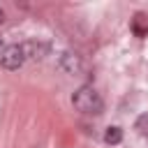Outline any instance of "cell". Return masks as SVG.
Segmentation results:
<instances>
[{
    "label": "cell",
    "mask_w": 148,
    "mask_h": 148,
    "mask_svg": "<svg viewBox=\"0 0 148 148\" xmlns=\"http://www.w3.org/2000/svg\"><path fill=\"white\" fill-rule=\"evenodd\" d=\"M72 104L79 113L83 116H99L104 111V99L102 95L92 88V86H79L74 92H72Z\"/></svg>",
    "instance_id": "1"
},
{
    "label": "cell",
    "mask_w": 148,
    "mask_h": 148,
    "mask_svg": "<svg viewBox=\"0 0 148 148\" xmlns=\"http://www.w3.org/2000/svg\"><path fill=\"white\" fill-rule=\"evenodd\" d=\"M56 67L62 74H67V76H83V74H88L86 60L76 51H69V49H65V51H60L56 56Z\"/></svg>",
    "instance_id": "2"
},
{
    "label": "cell",
    "mask_w": 148,
    "mask_h": 148,
    "mask_svg": "<svg viewBox=\"0 0 148 148\" xmlns=\"http://www.w3.org/2000/svg\"><path fill=\"white\" fill-rule=\"evenodd\" d=\"M25 60H28V58H25L23 44H9V46H5V49L0 51V67H5V69H9V72L23 67Z\"/></svg>",
    "instance_id": "3"
},
{
    "label": "cell",
    "mask_w": 148,
    "mask_h": 148,
    "mask_svg": "<svg viewBox=\"0 0 148 148\" xmlns=\"http://www.w3.org/2000/svg\"><path fill=\"white\" fill-rule=\"evenodd\" d=\"M23 44V51H25V58L28 60H44L49 53H51V44L44 42V39H28V42H21Z\"/></svg>",
    "instance_id": "4"
},
{
    "label": "cell",
    "mask_w": 148,
    "mask_h": 148,
    "mask_svg": "<svg viewBox=\"0 0 148 148\" xmlns=\"http://www.w3.org/2000/svg\"><path fill=\"white\" fill-rule=\"evenodd\" d=\"M104 141H106V143H111V146L120 143V141H123V130H120L118 125L106 127V132H104Z\"/></svg>",
    "instance_id": "5"
},
{
    "label": "cell",
    "mask_w": 148,
    "mask_h": 148,
    "mask_svg": "<svg viewBox=\"0 0 148 148\" xmlns=\"http://www.w3.org/2000/svg\"><path fill=\"white\" fill-rule=\"evenodd\" d=\"M134 130H136V134L148 136V113H141V116L134 120Z\"/></svg>",
    "instance_id": "6"
},
{
    "label": "cell",
    "mask_w": 148,
    "mask_h": 148,
    "mask_svg": "<svg viewBox=\"0 0 148 148\" xmlns=\"http://www.w3.org/2000/svg\"><path fill=\"white\" fill-rule=\"evenodd\" d=\"M2 49H5V39L0 37V51H2Z\"/></svg>",
    "instance_id": "7"
},
{
    "label": "cell",
    "mask_w": 148,
    "mask_h": 148,
    "mask_svg": "<svg viewBox=\"0 0 148 148\" xmlns=\"http://www.w3.org/2000/svg\"><path fill=\"white\" fill-rule=\"evenodd\" d=\"M2 21H5V12L0 9V23H2Z\"/></svg>",
    "instance_id": "8"
}]
</instances>
